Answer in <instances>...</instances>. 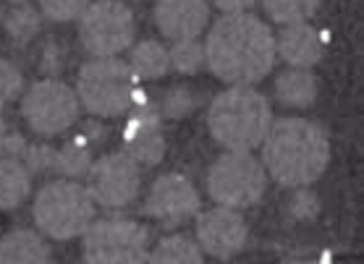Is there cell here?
Here are the masks:
<instances>
[{"mask_svg":"<svg viewBox=\"0 0 364 264\" xmlns=\"http://www.w3.org/2000/svg\"><path fill=\"white\" fill-rule=\"evenodd\" d=\"M275 58V34L249 11L220 16L205 40V63L228 87L262 82Z\"/></svg>","mask_w":364,"mask_h":264,"instance_id":"obj_1","label":"cell"},{"mask_svg":"<svg viewBox=\"0 0 364 264\" xmlns=\"http://www.w3.org/2000/svg\"><path fill=\"white\" fill-rule=\"evenodd\" d=\"M331 163V141L320 123L306 118L273 121L262 139V165L267 178L286 189L312 186Z\"/></svg>","mask_w":364,"mask_h":264,"instance_id":"obj_2","label":"cell"},{"mask_svg":"<svg viewBox=\"0 0 364 264\" xmlns=\"http://www.w3.org/2000/svg\"><path fill=\"white\" fill-rule=\"evenodd\" d=\"M273 123V110L262 92L252 84H233L215 94L207 110V128L213 139L231 152H252L262 144Z\"/></svg>","mask_w":364,"mask_h":264,"instance_id":"obj_3","label":"cell"},{"mask_svg":"<svg viewBox=\"0 0 364 264\" xmlns=\"http://www.w3.org/2000/svg\"><path fill=\"white\" fill-rule=\"evenodd\" d=\"M74 92L79 105L97 118L124 116L144 97L129 63L116 55L87 60L79 71Z\"/></svg>","mask_w":364,"mask_h":264,"instance_id":"obj_4","label":"cell"},{"mask_svg":"<svg viewBox=\"0 0 364 264\" xmlns=\"http://www.w3.org/2000/svg\"><path fill=\"white\" fill-rule=\"evenodd\" d=\"M95 199L84 183L58 178L45 183L34 199V223L48 238H79L95 220Z\"/></svg>","mask_w":364,"mask_h":264,"instance_id":"obj_5","label":"cell"},{"mask_svg":"<svg viewBox=\"0 0 364 264\" xmlns=\"http://www.w3.org/2000/svg\"><path fill=\"white\" fill-rule=\"evenodd\" d=\"M207 194L213 202L231 209L255 207L267 191V170L252 152L225 149L207 170Z\"/></svg>","mask_w":364,"mask_h":264,"instance_id":"obj_6","label":"cell"},{"mask_svg":"<svg viewBox=\"0 0 364 264\" xmlns=\"http://www.w3.org/2000/svg\"><path fill=\"white\" fill-rule=\"evenodd\" d=\"M82 256L92 264H139L149 259V233L129 217L92 220L82 233Z\"/></svg>","mask_w":364,"mask_h":264,"instance_id":"obj_7","label":"cell"},{"mask_svg":"<svg viewBox=\"0 0 364 264\" xmlns=\"http://www.w3.org/2000/svg\"><path fill=\"white\" fill-rule=\"evenodd\" d=\"M79 42L92 58H110L132 48L136 21L132 9L121 0L90 3L79 18Z\"/></svg>","mask_w":364,"mask_h":264,"instance_id":"obj_8","label":"cell"},{"mask_svg":"<svg viewBox=\"0 0 364 264\" xmlns=\"http://www.w3.org/2000/svg\"><path fill=\"white\" fill-rule=\"evenodd\" d=\"M79 108L82 105L76 92L60 79L34 82L26 94H21V116L40 136H58L68 131L79 118Z\"/></svg>","mask_w":364,"mask_h":264,"instance_id":"obj_9","label":"cell"},{"mask_svg":"<svg viewBox=\"0 0 364 264\" xmlns=\"http://www.w3.org/2000/svg\"><path fill=\"white\" fill-rule=\"evenodd\" d=\"M87 189L95 204L105 209H124L139 197L141 189V165L132 155L108 152L97 157L87 170Z\"/></svg>","mask_w":364,"mask_h":264,"instance_id":"obj_10","label":"cell"},{"mask_svg":"<svg viewBox=\"0 0 364 264\" xmlns=\"http://www.w3.org/2000/svg\"><path fill=\"white\" fill-rule=\"evenodd\" d=\"M199 207H202V199L197 186L181 173H166L152 183L144 202V212L160 225L176 228L197 215Z\"/></svg>","mask_w":364,"mask_h":264,"instance_id":"obj_11","label":"cell"},{"mask_svg":"<svg viewBox=\"0 0 364 264\" xmlns=\"http://www.w3.org/2000/svg\"><path fill=\"white\" fill-rule=\"evenodd\" d=\"M247 238L249 228L247 220L241 217V209L218 204L197 217V243L205 256L231 259L247 246Z\"/></svg>","mask_w":364,"mask_h":264,"instance_id":"obj_12","label":"cell"},{"mask_svg":"<svg viewBox=\"0 0 364 264\" xmlns=\"http://www.w3.org/2000/svg\"><path fill=\"white\" fill-rule=\"evenodd\" d=\"M144 97L129 110L132 116H129L124 128V152L132 155L139 165L152 167L166 157V133H163L160 110Z\"/></svg>","mask_w":364,"mask_h":264,"instance_id":"obj_13","label":"cell"},{"mask_svg":"<svg viewBox=\"0 0 364 264\" xmlns=\"http://www.w3.org/2000/svg\"><path fill=\"white\" fill-rule=\"evenodd\" d=\"M155 24L168 40H194L210 24V9L205 0H158Z\"/></svg>","mask_w":364,"mask_h":264,"instance_id":"obj_14","label":"cell"},{"mask_svg":"<svg viewBox=\"0 0 364 264\" xmlns=\"http://www.w3.org/2000/svg\"><path fill=\"white\" fill-rule=\"evenodd\" d=\"M275 53L294 68H312L325 55V37L306 21L283 24L281 34L275 37Z\"/></svg>","mask_w":364,"mask_h":264,"instance_id":"obj_15","label":"cell"},{"mask_svg":"<svg viewBox=\"0 0 364 264\" xmlns=\"http://www.w3.org/2000/svg\"><path fill=\"white\" fill-rule=\"evenodd\" d=\"M34 173L16 155H0V212L16 209L32 191Z\"/></svg>","mask_w":364,"mask_h":264,"instance_id":"obj_16","label":"cell"},{"mask_svg":"<svg viewBox=\"0 0 364 264\" xmlns=\"http://www.w3.org/2000/svg\"><path fill=\"white\" fill-rule=\"evenodd\" d=\"M95 126L97 123H90L84 131L74 133L63 147L55 149V170L63 178H82L95 163V144L100 141L92 136Z\"/></svg>","mask_w":364,"mask_h":264,"instance_id":"obj_17","label":"cell"},{"mask_svg":"<svg viewBox=\"0 0 364 264\" xmlns=\"http://www.w3.org/2000/svg\"><path fill=\"white\" fill-rule=\"evenodd\" d=\"M50 256L48 241L34 231H11L0 238V264H45Z\"/></svg>","mask_w":364,"mask_h":264,"instance_id":"obj_18","label":"cell"},{"mask_svg":"<svg viewBox=\"0 0 364 264\" xmlns=\"http://www.w3.org/2000/svg\"><path fill=\"white\" fill-rule=\"evenodd\" d=\"M275 97L281 105L286 108H312L317 99V79L309 68H294L291 66L289 71L278 74L275 79Z\"/></svg>","mask_w":364,"mask_h":264,"instance_id":"obj_19","label":"cell"},{"mask_svg":"<svg viewBox=\"0 0 364 264\" xmlns=\"http://www.w3.org/2000/svg\"><path fill=\"white\" fill-rule=\"evenodd\" d=\"M129 68L136 76V82H158L171 71V58H168V48L158 40H144L132 48L129 55Z\"/></svg>","mask_w":364,"mask_h":264,"instance_id":"obj_20","label":"cell"},{"mask_svg":"<svg viewBox=\"0 0 364 264\" xmlns=\"http://www.w3.org/2000/svg\"><path fill=\"white\" fill-rule=\"evenodd\" d=\"M147 262L155 264H202L205 262V251L199 248L197 238L189 236H166L158 241V246L149 248Z\"/></svg>","mask_w":364,"mask_h":264,"instance_id":"obj_21","label":"cell"},{"mask_svg":"<svg viewBox=\"0 0 364 264\" xmlns=\"http://www.w3.org/2000/svg\"><path fill=\"white\" fill-rule=\"evenodd\" d=\"M265 13L278 24L309 21L320 9V0H259Z\"/></svg>","mask_w":364,"mask_h":264,"instance_id":"obj_22","label":"cell"},{"mask_svg":"<svg viewBox=\"0 0 364 264\" xmlns=\"http://www.w3.org/2000/svg\"><path fill=\"white\" fill-rule=\"evenodd\" d=\"M3 26H6V34H9L16 45H26V42L34 40V34L40 32L42 16L34 9H29V6H18V9L6 13Z\"/></svg>","mask_w":364,"mask_h":264,"instance_id":"obj_23","label":"cell"},{"mask_svg":"<svg viewBox=\"0 0 364 264\" xmlns=\"http://www.w3.org/2000/svg\"><path fill=\"white\" fill-rule=\"evenodd\" d=\"M171 68L178 74H197L205 66V42L194 40H173V48L168 50Z\"/></svg>","mask_w":364,"mask_h":264,"instance_id":"obj_24","label":"cell"},{"mask_svg":"<svg viewBox=\"0 0 364 264\" xmlns=\"http://www.w3.org/2000/svg\"><path fill=\"white\" fill-rule=\"evenodd\" d=\"M199 105V97L189 87H171V89L163 94L160 99V116L168 118V121H183V118H189Z\"/></svg>","mask_w":364,"mask_h":264,"instance_id":"obj_25","label":"cell"},{"mask_svg":"<svg viewBox=\"0 0 364 264\" xmlns=\"http://www.w3.org/2000/svg\"><path fill=\"white\" fill-rule=\"evenodd\" d=\"M87 6H90V0H40L42 16H48L50 21H58V24L76 21Z\"/></svg>","mask_w":364,"mask_h":264,"instance_id":"obj_26","label":"cell"},{"mask_svg":"<svg viewBox=\"0 0 364 264\" xmlns=\"http://www.w3.org/2000/svg\"><path fill=\"white\" fill-rule=\"evenodd\" d=\"M24 94V74L16 63L0 58V102H11Z\"/></svg>","mask_w":364,"mask_h":264,"instance_id":"obj_27","label":"cell"},{"mask_svg":"<svg viewBox=\"0 0 364 264\" xmlns=\"http://www.w3.org/2000/svg\"><path fill=\"white\" fill-rule=\"evenodd\" d=\"M21 160H24L26 167L32 173L55 170V147H48V144H26L24 152H21Z\"/></svg>","mask_w":364,"mask_h":264,"instance_id":"obj_28","label":"cell"},{"mask_svg":"<svg viewBox=\"0 0 364 264\" xmlns=\"http://www.w3.org/2000/svg\"><path fill=\"white\" fill-rule=\"evenodd\" d=\"M289 209L296 220H315L317 212H320V199L309 191V186H299L296 194L291 197Z\"/></svg>","mask_w":364,"mask_h":264,"instance_id":"obj_29","label":"cell"},{"mask_svg":"<svg viewBox=\"0 0 364 264\" xmlns=\"http://www.w3.org/2000/svg\"><path fill=\"white\" fill-rule=\"evenodd\" d=\"M26 147V139L18 136V133H11L9 126H6V118H3V102H0V155H16L21 157Z\"/></svg>","mask_w":364,"mask_h":264,"instance_id":"obj_30","label":"cell"},{"mask_svg":"<svg viewBox=\"0 0 364 264\" xmlns=\"http://www.w3.org/2000/svg\"><path fill=\"white\" fill-rule=\"evenodd\" d=\"M215 9H220L223 13H247L257 0H213Z\"/></svg>","mask_w":364,"mask_h":264,"instance_id":"obj_31","label":"cell"},{"mask_svg":"<svg viewBox=\"0 0 364 264\" xmlns=\"http://www.w3.org/2000/svg\"><path fill=\"white\" fill-rule=\"evenodd\" d=\"M11 3H24V0H11Z\"/></svg>","mask_w":364,"mask_h":264,"instance_id":"obj_32","label":"cell"}]
</instances>
